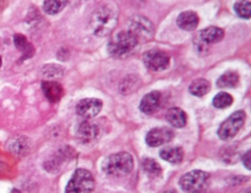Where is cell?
Listing matches in <instances>:
<instances>
[{"instance_id": "cell-1", "label": "cell", "mask_w": 251, "mask_h": 193, "mask_svg": "<svg viewBox=\"0 0 251 193\" xmlns=\"http://www.w3.org/2000/svg\"><path fill=\"white\" fill-rule=\"evenodd\" d=\"M119 20V10L114 5H103L91 15L89 25L96 36H107L116 27Z\"/></svg>"}, {"instance_id": "cell-2", "label": "cell", "mask_w": 251, "mask_h": 193, "mask_svg": "<svg viewBox=\"0 0 251 193\" xmlns=\"http://www.w3.org/2000/svg\"><path fill=\"white\" fill-rule=\"evenodd\" d=\"M133 169V158L127 152H119L110 155L102 163V169L108 175L124 176Z\"/></svg>"}, {"instance_id": "cell-3", "label": "cell", "mask_w": 251, "mask_h": 193, "mask_svg": "<svg viewBox=\"0 0 251 193\" xmlns=\"http://www.w3.org/2000/svg\"><path fill=\"white\" fill-rule=\"evenodd\" d=\"M138 44L136 37L126 30H121L116 33L108 43L107 50L109 54L116 58H124L132 53Z\"/></svg>"}, {"instance_id": "cell-4", "label": "cell", "mask_w": 251, "mask_h": 193, "mask_svg": "<svg viewBox=\"0 0 251 193\" xmlns=\"http://www.w3.org/2000/svg\"><path fill=\"white\" fill-rule=\"evenodd\" d=\"M210 174L200 169H193L183 174L178 183L180 188L186 193H200L209 184Z\"/></svg>"}, {"instance_id": "cell-5", "label": "cell", "mask_w": 251, "mask_h": 193, "mask_svg": "<svg viewBox=\"0 0 251 193\" xmlns=\"http://www.w3.org/2000/svg\"><path fill=\"white\" fill-rule=\"evenodd\" d=\"M94 188V177L85 169H77L71 176L65 193H91Z\"/></svg>"}, {"instance_id": "cell-6", "label": "cell", "mask_w": 251, "mask_h": 193, "mask_svg": "<svg viewBox=\"0 0 251 193\" xmlns=\"http://www.w3.org/2000/svg\"><path fill=\"white\" fill-rule=\"evenodd\" d=\"M246 115L242 110H238L232 113L227 119H226L218 128V136L222 140H229L233 138L239 129L243 126Z\"/></svg>"}, {"instance_id": "cell-7", "label": "cell", "mask_w": 251, "mask_h": 193, "mask_svg": "<svg viewBox=\"0 0 251 193\" xmlns=\"http://www.w3.org/2000/svg\"><path fill=\"white\" fill-rule=\"evenodd\" d=\"M127 30L136 37L138 42L140 40L151 39L154 35V25L144 16H134L129 21Z\"/></svg>"}, {"instance_id": "cell-8", "label": "cell", "mask_w": 251, "mask_h": 193, "mask_svg": "<svg viewBox=\"0 0 251 193\" xmlns=\"http://www.w3.org/2000/svg\"><path fill=\"white\" fill-rule=\"evenodd\" d=\"M142 60L144 65L153 72L164 71L170 65L169 55L166 52L158 49L146 51L142 56Z\"/></svg>"}, {"instance_id": "cell-9", "label": "cell", "mask_w": 251, "mask_h": 193, "mask_svg": "<svg viewBox=\"0 0 251 193\" xmlns=\"http://www.w3.org/2000/svg\"><path fill=\"white\" fill-rule=\"evenodd\" d=\"M103 102L98 98H84L81 99L75 107V112L78 116L90 120L97 116L102 110Z\"/></svg>"}, {"instance_id": "cell-10", "label": "cell", "mask_w": 251, "mask_h": 193, "mask_svg": "<svg viewBox=\"0 0 251 193\" xmlns=\"http://www.w3.org/2000/svg\"><path fill=\"white\" fill-rule=\"evenodd\" d=\"M97 122L90 121H82L76 131L77 141L82 144H88L96 140L101 133V127Z\"/></svg>"}, {"instance_id": "cell-11", "label": "cell", "mask_w": 251, "mask_h": 193, "mask_svg": "<svg viewBox=\"0 0 251 193\" xmlns=\"http://www.w3.org/2000/svg\"><path fill=\"white\" fill-rule=\"evenodd\" d=\"M173 137L174 131L170 127H154L147 132L145 141L150 147H157L170 142Z\"/></svg>"}, {"instance_id": "cell-12", "label": "cell", "mask_w": 251, "mask_h": 193, "mask_svg": "<svg viewBox=\"0 0 251 193\" xmlns=\"http://www.w3.org/2000/svg\"><path fill=\"white\" fill-rule=\"evenodd\" d=\"M161 104V93L159 91H151L145 94L139 104L140 111L145 115L155 113Z\"/></svg>"}, {"instance_id": "cell-13", "label": "cell", "mask_w": 251, "mask_h": 193, "mask_svg": "<svg viewBox=\"0 0 251 193\" xmlns=\"http://www.w3.org/2000/svg\"><path fill=\"white\" fill-rule=\"evenodd\" d=\"M41 89L44 96L51 103H56L64 95V88L61 83L55 80H43L41 82Z\"/></svg>"}, {"instance_id": "cell-14", "label": "cell", "mask_w": 251, "mask_h": 193, "mask_svg": "<svg viewBox=\"0 0 251 193\" xmlns=\"http://www.w3.org/2000/svg\"><path fill=\"white\" fill-rule=\"evenodd\" d=\"M7 149L16 156H24L29 150V139L25 136L19 135L16 137H11L7 141Z\"/></svg>"}, {"instance_id": "cell-15", "label": "cell", "mask_w": 251, "mask_h": 193, "mask_svg": "<svg viewBox=\"0 0 251 193\" xmlns=\"http://www.w3.org/2000/svg\"><path fill=\"white\" fill-rule=\"evenodd\" d=\"M199 23L198 15L193 11H184L176 18V24L183 30H193L197 27Z\"/></svg>"}, {"instance_id": "cell-16", "label": "cell", "mask_w": 251, "mask_h": 193, "mask_svg": "<svg viewBox=\"0 0 251 193\" xmlns=\"http://www.w3.org/2000/svg\"><path fill=\"white\" fill-rule=\"evenodd\" d=\"M159 155L161 159L171 163L179 164L183 159V149L179 146H167L160 150Z\"/></svg>"}, {"instance_id": "cell-17", "label": "cell", "mask_w": 251, "mask_h": 193, "mask_svg": "<svg viewBox=\"0 0 251 193\" xmlns=\"http://www.w3.org/2000/svg\"><path fill=\"white\" fill-rule=\"evenodd\" d=\"M225 31L218 26H208L199 32L200 39L207 43V44H213L221 41L224 38Z\"/></svg>"}, {"instance_id": "cell-18", "label": "cell", "mask_w": 251, "mask_h": 193, "mask_svg": "<svg viewBox=\"0 0 251 193\" xmlns=\"http://www.w3.org/2000/svg\"><path fill=\"white\" fill-rule=\"evenodd\" d=\"M166 120L167 121L173 125L174 127H183L186 123V114L183 110H181L180 108L177 107H174L168 110L167 114H166Z\"/></svg>"}, {"instance_id": "cell-19", "label": "cell", "mask_w": 251, "mask_h": 193, "mask_svg": "<svg viewBox=\"0 0 251 193\" xmlns=\"http://www.w3.org/2000/svg\"><path fill=\"white\" fill-rule=\"evenodd\" d=\"M14 44L16 48L23 53V57L21 58L22 60H25L27 58H30L33 53H34V48L33 46L27 41L26 37L22 34V33H16L14 35Z\"/></svg>"}, {"instance_id": "cell-20", "label": "cell", "mask_w": 251, "mask_h": 193, "mask_svg": "<svg viewBox=\"0 0 251 193\" xmlns=\"http://www.w3.org/2000/svg\"><path fill=\"white\" fill-rule=\"evenodd\" d=\"M239 82V74L235 71H227L217 80V86L220 88H232Z\"/></svg>"}, {"instance_id": "cell-21", "label": "cell", "mask_w": 251, "mask_h": 193, "mask_svg": "<svg viewBox=\"0 0 251 193\" xmlns=\"http://www.w3.org/2000/svg\"><path fill=\"white\" fill-rule=\"evenodd\" d=\"M210 88H211V84L207 79L196 78L190 83V85L188 87V91L193 96L201 97V96L206 95L210 91Z\"/></svg>"}, {"instance_id": "cell-22", "label": "cell", "mask_w": 251, "mask_h": 193, "mask_svg": "<svg viewBox=\"0 0 251 193\" xmlns=\"http://www.w3.org/2000/svg\"><path fill=\"white\" fill-rule=\"evenodd\" d=\"M142 169L150 178L160 177L162 174L161 166L152 158H145L142 161Z\"/></svg>"}, {"instance_id": "cell-23", "label": "cell", "mask_w": 251, "mask_h": 193, "mask_svg": "<svg viewBox=\"0 0 251 193\" xmlns=\"http://www.w3.org/2000/svg\"><path fill=\"white\" fill-rule=\"evenodd\" d=\"M140 85V81L138 77H136L133 74H129L126 78H124V80L120 84V90L123 94H127L132 91H134L138 86Z\"/></svg>"}, {"instance_id": "cell-24", "label": "cell", "mask_w": 251, "mask_h": 193, "mask_svg": "<svg viewBox=\"0 0 251 193\" xmlns=\"http://www.w3.org/2000/svg\"><path fill=\"white\" fill-rule=\"evenodd\" d=\"M68 1H58V0H48L43 2V11L48 15H55L61 12Z\"/></svg>"}, {"instance_id": "cell-25", "label": "cell", "mask_w": 251, "mask_h": 193, "mask_svg": "<svg viewBox=\"0 0 251 193\" xmlns=\"http://www.w3.org/2000/svg\"><path fill=\"white\" fill-rule=\"evenodd\" d=\"M232 96L226 92H220L213 98V106L218 109H225L232 104Z\"/></svg>"}, {"instance_id": "cell-26", "label": "cell", "mask_w": 251, "mask_h": 193, "mask_svg": "<svg viewBox=\"0 0 251 193\" xmlns=\"http://www.w3.org/2000/svg\"><path fill=\"white\" fill-rule=\"evenodd\" d=\"M234 12L242 19H250L251 17V3L249 1H237L233 5Z\"/></svg>"}, {"instance_id": "cell-27", "label": "cell", "mask_w": 251, "mask_h": 193, "mask_svg": "<svg viewBox=\"0 0 251 193\" xmlns=\"http://www.w3.org/2000/svg\"><path fill=\"white\" fill-rule=\"evenodd\" d=\"M63 72H64V71H63L62 67L59 66V65H55V64L46 65L42 69L43 75L47 78H50V79L61 77Z\"/></svg>"}, {"instance_id": "cell-28", "label": "cell", "mask_w": 251, "mask_h": 193, "mask_svg": "<svg viewBox=\"0 0 251 193\" xmlns=\"http://www.w3.org/2000/svg\"><path fill=\"white\" fill-rule=\"evenodd\" d=\"M251 159H250V151L248 150L246 153L243 154L242 156V163L244 165V167L247 169H250V165H251Z\"/></svg>"}, {"instance_id": "cell-29", "label": "cell", "mask_w": 251, "mask_h": 193, "mask_svg": "<svg viewBox=\"0 0 251 193\" xmlns=\"http://www.w3.org/2000/svg\"><path fill=\"white\" fill-rule=\"evenodd\" d=\"M163 193H177L176 190H168V191H165Z\"/></svg>"}, {"instance_id": "cell-30", "label": "cell", "mask_w": 251, "mask_h": 193, "mask_svg": "<svg viewBox=\"0 0 251 193\" xmlns=\"http://www.w3.org/2000/svg\"><path fill=\"white\" fill-rule=\"evenodd\" d=\"M11 193H21V192H20V190H18V189H16V188H14V189L11 191Z\"/></svg>"}, {"instance_id": "cell-31", "label": "cell", "mask_w": 251, "mask_h": 193, "mask_svg": "<svg viewBox=\"0 0 251 193\" xmlns=\"http://www.w3.org/2000/svg\"><path fill=\"white\" fill-rule=\"evenodd\" d=\"M1 65H2V60H1V57H0V68H1Z\"/></svg>"}]
</instances>
